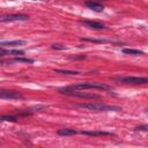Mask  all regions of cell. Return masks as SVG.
Listing matches in <instances>:
<instances>
[{
    "mask_svg": "<svg viewBox=\"0 0 148 148\" xmlns=\"http://www.w3.org/2000/svg\"><path fill=\"white\" fill-rule=\"evenodd\" d=\"M66 90H73V91H79V90H86V89H99V90H110L111 87L105 84V83H99V82H82V83H76L69 87L64 88Z\"/></svg>",
    "mask_w": 148,
    "mask_h": 148,
    "instance_id": "obj_1",
    "label": "cell"
},
{
    "mask_svg": "<svg viewBox=\"0 0 148 148\" xmlns=\"http://www.w3.org/2000/svg\"><path fill=\"white\" fill-rule=\"evenodd\" d=\"M76 106L81 109H88L91 111H121L119 106L106 105L102 103H82V104H76Z\"/></svg>",
    "mask_w": 148,
    "mask_h": 148,
    "instance_id": "obj_2",
    "label": "cell"
},
{
    "mask_svg": "<svg viewBox=\"0 0 148 148\" xmlns=\"http://www.w3.org/2000/svg\"><path fill=\"white\" fill-rule=\"evenodd\" d=\"M29 18L25 14H5L0 15V22H15V21H27Z\"/></svg>",
    "mask_w": 148,
    "mask_h": 148,
    "instance_id": "obj_3",
    "label": "cell"
},
{
    "mask_svg": "<svg viewBox=\"0 0 148 148\" xmlns=\"http://www.w3.org/2000/svg\"><path fill=\"white\" fill-rule=\"evenodd\" d=\"M117 81L123 83H130V84H146L148 82V79L135 77V76H124V77H117Z\"/></svg>",
    "mask_w": 148,
    "mask_h": 148,
    "instance_id": "obj_4",
    "label": "cell"
},
{
    "mask_svg": "<svg viewBox=\"0 0 148 148\" xmlns=\"http://www.w3.org/2000/svg\"><path fill=\"white\" fill-rule=\"evenodd\" d=\"M0 98L3 99H22L23 95L14 91V90H5V89H0Z\"/></svg>",
    "mask_w": 148,
    "mask_h": 148,
    "instance_id": "obj_5",
    "label": "cell"
},
{
    "mask_svg": "<svg viewBox=\"0 0 148 148\" xmlns=\"http://www.w3.org/2000/svg\"><path fill=\"white\" fill-rule=\"evenodd\" d=\"M59 91L61 94H65V95H69V96H75V97H86V98H98L97 95L95 94H87V92H80V91H73V90H66L64 88L59 89Z\"/></svg>",
    "mask_w": 148,
    "mask_h": 148,
    "instance_id": "obj_6",
    "label": "cell"
},
{
    "mask_svg": "<svg viewBox=\"0 0 148 148\" xmlns=\"http://www.w3.org/2000/svg\"><path fill=\"white\" fill-rule=\"evenodd\" d=\"M27 44V40H22V39H16V40H5V42H0V47H16V46H23Z\"/></svg>",
    "mask_w": 148,
    "mask_h": 148,
    "instance_id": "obj_7",
    "label": "cell"
},
{
    "mask_svg": "<svg viewBox=\"0 0 148 148\" xmlns=\"http://www.w3.org/2000/svg\"><path fill=\"white\" fill-rule=\"evenodd\" d=\"M81 23L83 25H86L89 29H95V30H101V29H105V25L101 22H96V21H81Z\"/></svg>",
    "mask_w": 148,
    "mask_h": 148,
    "instance_id": "obj_8",
    "label": "cell"
},
{
    "mask_svg": "<svg viewBox=\"0 0 148 148\" xmlns=\"http://www.w3.org/2000/svg\"><path fill=\"white\" fill-rule=\"evenodd\" d=\"M14 56V57H17V56H23L24 54V51L22 50H6V49H1L0 47V56Z\"/></svg>",
    "mask_w": 148,
    "mask_h": 148,
    "instance_id": "obj_9",
    "label": "cell"
},
{
    "mask_svg": "<svg viewBox=\"0 0 148 148\" xmlns=\"http://www.w3.org/2000/svg\"><path fill=\"white\" fill-rule=\"evenodd\" d=\"M86 6H87L89 9H91V10H94V12H97V13H101V12H103V9H104L103 5H101V3H98V2H92V1H87V2H86Z\"/></svg>",
    "mask_w": 148,
    "mask_h": 148,
    "instance_id": "obj_10",
    "label": "cell"
},
{
    "mask_svg": "<svg viewBox=\"0 0 148 148\" xmlns=\"http://www.w3.org/2000/svg\"><path fill=\"white\" fill-rule=\"evenodd\" d=\"M81 134L84 135H91V136H98V135H112L111 132H105V131H81Z\"/></svg>",
    "mask_w": 148,
    "mask_h": 148,
    "instance_id": "obj_11",
    "label": "cell"
},
{
    "mask_svg": "<svg viewBox=\"0 0 148 148\" xmlns=\"http://www.w3.org/2000/svg\"><path fill=\"white\" fill-rule=\"evenodd\" d=\"M82 42H91V43H114L113 40L110 39H94V38H88V37H82Z\"/></svg>",
    "mask_w": 148,
    "mask_h": 148,
    "instance_id": "obj_12",
    "label": "cell"
},
{
    "mask_svg": "<svg viewBox=\"0 0 148 148\" xmlns=\"http://www.w3.org/2000/svg\"><path fill=\"white\" fill-rule=\"evenodd\" d=\"M77 132L75 130H72V128H61L58 131V134L59 135H65V136H68V135H74L76 134Z\"/></svg>",
    "mask_w": 148,
    "mask_h": 148,
    "instance_id": "obj_13",
    "label": "cell"
},
{
    "mask_svg": "<svg viewBox=\"0 0 148 148\" xmlns=\"http://www.w3.org/2000/svg\"><path fill=\"white\" fill-rule=\"evenodd\" d=\"M123 53H126V54H134V56L143 54V52H142L141 50H135V49H123Z\"/></svg>",
    "mask_w": 148,
    "mask_h": 148,
    "instance_id": "obj_14",
    "label": "cell"
},
{
    "mask_svg": "<svg viewBox=\"0 0 148 148\" xmlns=\"http://www.w3.org/2000/svg\"><path fill=\"white\" fill-rule=\"evenodd\" d=\"M54 72L59 73V74H67V75H77V74H80V72H76V71H65V69H56Z\"/></svg>",
    "mask_w": 148,
    "mask_h": 148,
    "instance_id": "obj_15",
    "label": "cell"
},
{
    "mask_svg": "<svg viewBox=\"0 0 148 148\" xmlns=\"http://www.w3.org/2000/svg\"><path fill=\"white\" fill-rule=\"evenodd\" d=\"M51 46H52V49H54V50H66V46L62 45V44H52Z\"/></svg>",
    "mask_w": 148,
    "mask_h": 148,
    "instance_id": "obj_16",
    "label": "cell"
},
{
    "mask_svg": "<svg viewBox=\"0 0 148 148\" xmlns=\"http://www.w3.org/2000/svg\"><path fill=\"white\" fill-rule=\"evenodd\" d=\"M135 130H136V131H147V130H148V126H147V125H143V126H139V127H136Z\"/></svg>",
    "mask_w": 148,
    "mask_h": 148,
    "instance_id": "obj_17",
    "label": "cell"
},
{
    "mask_svg": "<svg viewBox=\"0 0 148 148\" xmlns=\"http://www.w3.org/2000/svg\"><path fill=\"white\" fill-rule=\"evenodd\" d=\"M84 58H86L84 54H79L76 57H69V59H84Z\"/></svg>",
    "mask_w": 148,
    "mask_h": 148,
    "instance_id": "obj_18",
    "label": "cell"
},
{
    "mask_svg": "<svg viewBox=\"0 0 148 148\" xmlns=\"http://www.w3.org/2000/svg\"><path fill=\"white\" fill-rule=\"evenodd\" d=\"M0 123H1V120H0Z\"/></svg>",
    "mask_w": 148,
    "mask_h": 148,
    "instance_id": "obj_19",
    "label": "cell"
}]
</instances>
